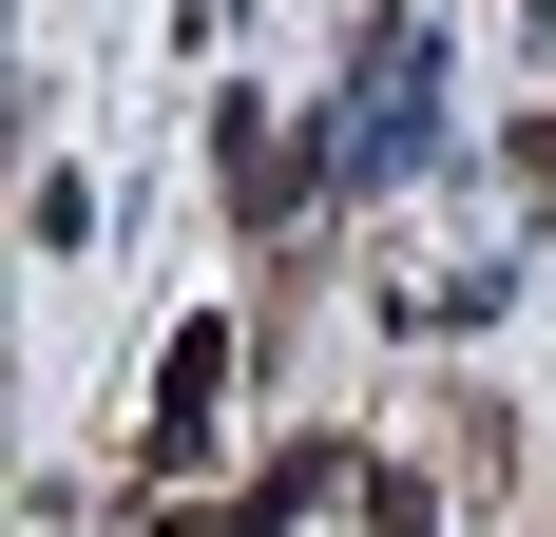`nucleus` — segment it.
<instances>
[{
  "label": "nucleus",
  "mask_w": 556,
  "mask_h": 537,
  "mask_svg": "<svg viewBox=\"0 0 556 537\" xmlns=\"http://www.w3.org/2000/svg\"><path fill=\"white\" fill-rule=\"evenodd\" d=\"M212 403H230V308H192L154 346V461H212Z\"/></svg>",
  "instance_id": "nucleus-1"
},
{
  "label": "nucleus",
  "mask_w": 556,
  "mask_h": 537,
  "mask_svg": "<svg viewBox=\"0 0 556 537\" xmlns=\"http://www.w3.org/2000/svg\"><path fill=\"white\" fill-rule=\"evenodd\" d=\"M212 173H230V212H288V192H307V154H288V135H250V115H230Z\"/></svg>",
  "instance_id": "nucleus-2"
},
{
  "label": "nucleus",
  "mask_w": 556,
  "mask_h": 537,
  "mask_svg": "<svg viewBox=\"0 0 556 537\" xmlns=\"http://www.w3.org/2000/svg\"><path fill=\"white\" fill-rule=\"evenodd\" d=\"M365 537H442V519H422V480H403V461H384V480H365Z\"/></svg>",
  "instance_id": "nucleus-3"
}]
</instances>
